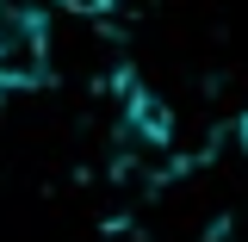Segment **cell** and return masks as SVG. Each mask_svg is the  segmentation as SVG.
Wrapping results in <instances>:
<instances>
[{
    "label": "cell",
    "instance_id": "1",
    "mask_svg": "<svg viewBox=\"0 0 248 242\" xmlns=\"http://www.w3.org/2000/svg\"><path fill=\"white\" fill-rule=\"evenodd\" d=\"M56 37L44 25V13H31L19 0H0V93H31L50 81Z\"/></svg>",
    "mask_w": 248,
    "mask_h": 242
},
{
    "label": "cell",
    "instance_id": "2",
    "mask_svg": "<svg viewBox=\"0 0 248 242\" xmlns=\"http://www.w3.org/2000/svg\"><path fill=\"white\" fill-rule=\"evenodd\" d=\"M62 6H68V13H87V19H99V13H112L118 0H62Z\"/></svg>",
    "mask_w": 248,
    "mask_h": 242
},
{
    "label": "cell",
    "instance_id": "3",
    "mask_svg": "<svg viewBox=\"0 0 248 242\" xmlns=\"http://www.w3.org/2000/svg\"><path fill=\"white\" fill-rule=\"evenodd\" d=\"M242 149H248V112H242Z\"/></svg>",
    "mask_w": 248,
    "mask_h": 242
}]
</instances>
